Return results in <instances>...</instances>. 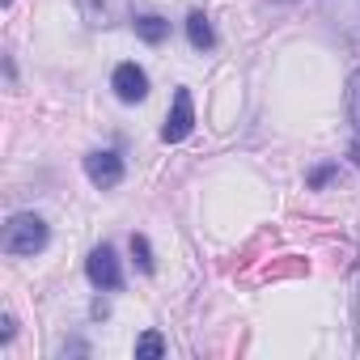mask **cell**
Masks as SVG:
<instances>
[{"mask_svg":"<svg viewBox=\"0 0 360 360\" xmlns=\"http://www.w3.org/2000/svg\"><path fill=\"white\" fill-rule=\"evenodd\" d=\"M47 221L34 217V212H18L5 221V233H0V250L13 255V259H26V255H39L47 246Z\"/></svg>","mask_w":360,"mask_h":360,"instance_id":"obj_1","label":"cell"},{"mask_svg":"<svg viewBox=\"0 0 360 360\" xmlns=\"http://www.w3.org/2000/svg\"><path fill=\"white\" fill-rule=\"evenodd\" d=\"M85 271H89V284H94V288H102V292H119V288H123V267H119V255H115V246H106V242L89 250Z\"/></svg>","mask_w":360,"mask_h":360,"instance_id":"obj_2","label":"cell"},{"mask_svg":"<svg viewBox=\"0 0 360 360\" xmlns=\"http://www.w3.org/2000/svg\"><path fill=\"white\" fill-rule=\"evenodd\" d=\"M85 178H89L94 187H102V191H115V187L123 183V157H119L115 148L89 153V157H85Z\"/></svg>","mask_w":360,"mask_h":360,"instance_id":"obj_3","label":"cell"},{"mask_svg":"<svg viewBox=\"0 0 360 360\" xmlns=\"http://www.w3.org/2000/svg\"><path fill=\"white\" fill-rule=\"evenodd\" d=\"M77 9L94 30H110L131 18V0H77Z\"/></svg>","mask_w":360,"mask_h":360,"instance_id":"obj_4","label":"cell"},{"mask_svg":"<svg viewBox=\"0 0 360 360\" xmlns=\"http://www.w3.org/2000/svg\"><path fill=\"white\" fill-rule=\"evenodd\" d=\"M195 127V106H191V89H178L174 94V106L165 115V127H161V140L165 144H178V140H187Z\"/></svg>","mask_w":360,"mask_h":360,"instance_id":"obj_5","label":"cell"},{"mask_svg":"<svg viewBox=\"0 0 360 360\" xmlns=\"http://www.w3.org/2000/svg\"><path fill=\"white\" fill-rule=\"evenodd\" d=\"M110 89L119 94V102H144L148 98V72L140 64H119L110 77Z\"/></svg>","mask_w":360,"mask_h":360,"instance_id":"obj_6","label":"cell"},{"mask_svg":"<svg viewBox=\"0 0 360 360\" xmlns=\"http://www.w3.org/2000/svg\"><path fill=\"white\" fill-rule=\"evenodd\" d=\"M187 39H191V47H195V51H212V47H217L212 22H208L204 13H191V18H187Z\"/></svg>","mask_w":360,"mask_h":360,"instance_id":"obj_7","label":"cell"},{"mask_svg":"<svg viewBox=\"0 0 360 360\" xmlns=\"http://www.w3.org/2000/svg\"><path fill=\"white\" fill-rule=\"evenodd\" d=\"M131 26H136V34H140L148 47L165 43V34H169V22H165V18H157V13H144V18H136Z\"/></svg>","mask_w":360,"mask_h":360,"instance_id":"obj_8","label":"cell"},{"mask_svg":"<svg viewBox=\"0 0 360 360\" xmlns=\"http://www.w3.org/2000/svg\"><path fill=\"white\" fill-rule=\"evenodd\" d=\"M131 259H136V267H140L144 276H153V271H157V259H153V246H148V238H144V233H131Z\"/></svg>","mask_w":360,"mask_h":360,"instance_id":"obj_9","label":"cell"},{"mask_svg":"<svg viewBox=\"0 0 360 360\" xmlns=\"http://www.w3.org/2000/svg\"><path fill=\"white\" fill-rule=\"evenodd\" d=\"M157 356H165V339L157 330H144L136 339V360H157Z\"/></svg>","mask_w":360,"mask_h":360,"instance_id":"obj_10","label":"cell"},{"mask_svg":"<svg viewBox=\"0 0 360 360\" xmlns=\"http://www.w3.org/2000/svg\"><path fill=\"white\" fill-rule=\"evenodd\" d=\"M347 119H352V127L360 131V68L347 77Z\"/></svg>","mask_w":360,"mask_h":360,"instance_id":"obj_11","label":"cell"},{"mask_svg":"<svg viewBox=\"0 0 360 360\" xmlns=\"http://www.w3.org/2000/svg\"><path fill=\"white\" fill-rule=\"evenodd\" d=\"M13 335H18V322H13V314H5V326H0V343H13Z\"/></svg>","mask_w":360,"mask_h":360,"instance_id":"obj_12","label":"cell"},{"mask_svg":"<svg viewBox=\"0 0 360 360\" xmlns=\"http://www.w3.org/2000/svg\"><path fill=\"white\" fill-rule=\"evenodd\" d=\"M330 174H335V165H322V169H314V174H309V187H322Z\"/></svg>","mask_w":360,"mask_h":360,"instance_id":"obj_13","label":"cell"},{"mask_svg":"<svg viewBox=\"0 0 360 360\" xmlns=\"http://www.w3.org/2000/svg\"><path fill=\"white\" fill-rule=\"evenodd\" d=\"M356 352H360V297H356Z\"/></svg>","mask_w":360,"mask_h":360,"instance_id":"obj_14","label":"cell"},{"mask_svg":"<svg viewBox=\"0 0 360 360\" xmlns=\"http://www.w3.org/2000/svg\"><path fill=\"white\" fill-rule=\"evenodd\" d=\"M5 5H13V0H5Z\"/></svg>","mask_w":360,"mask_h":360,"instance_id":"obj_15","label":"cell"}]
</instances>
